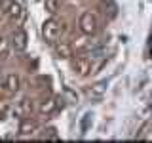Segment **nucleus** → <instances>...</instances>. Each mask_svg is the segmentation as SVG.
<instances>
[{"instance_id": "10", "label": "nucleus", "mask_w": 152, "mask_h": 143, "mask_svg": "<svg viewBox=\"0 0 152 143\" xmlns=\"http://www.w3.org/2000/svg\"><path fill=\"white\" fill-rule=\"evenodd\" d=\"M55 109H57V101H55V99H44V101L40 103V107H38V111L48 116V114H51Z\"/></svg>"}, {"instance_id": "4", "label": "nucleus", "mask_w": 152, "mask_h": 143, "mask_svg": "<svg viewBox=\"0 0 152 143\" xmlns=\"http://www.w3.org/2000/svg\"><path fill=\"white\" fill-rule=\"evenodd\" d=\"M10 44H12L13 52H17V54L25 52V50H27V44H28V36H27V32L23 31V29H17V31L12 35V38H10Z\"/></svg>"}, {"instance_id": "11", "label": "nucleus", "mask_w": 152, "mask_h": 143, "mask_svg": "<svg viewBox=\"0 0 152 143\" xmlns=\"http://www.w3.org/2000/svg\"><path fill=\"white\" fill-rule=\"evenodd\" d=\"M55 54H57V57H70V46H66V44H55Z\"/></svg>"}, {"instance_id": "3", "label": "nucleus", "mask_w": 152, "mask_h": 143, "mask_svg": "<svg viewBox=\"0 0 152 143\" xmlns=\"http://www.w3.org/2000/svg\"><path fill=\"white\" fill-rule=\"evenodd\" d=\"M78 27H80V31H82L84 35L91 36V35L97 32V17H95L91 12H84L82 15H80V19H78Z\"/></svg>"}, {"instance_id": "8", "label": "nucleus", "mask_w": 152, "mask_h": 143, "mask_svg": "<svg viewBox=\"0 0 152 143\" xmlns=\"http://www.w3.org/2000/svg\"><path fill=\"white\" fill-rule=\"evenodd\" d=\"M107 80H101V82H97V84H93L91 88L88 90V95L91 99H101L103 95H104V92H107Z\"/></svg>"}, {"instance_id": "14", "label": "nucleus", "mask_w": 152, "mask_h": 143, "mask_svg": "<svg viewBox=\"0 0 152 143\" xmlns=\"http://www.w3.org/2000/svg\"><path fill=\"white\" fill-rule=\"evenodd\" d=\"M4 44H6V40H4V38L0 36V50H2V48H4Z\"/></svg>"}, {"instance_id": "9", "label": "nucleus", "mask_w": 152, "mask_h": 143, "mask_svg": "<svg viewBox=\"0 0 152 143\" xmlns=\"http://www.w3.org/2000/svg\"><path fill=\"white\" fill-rule=\"evenodd\" d=\"M36 120H32L31 116H27V118H23L21 124H19V133H23V136H28V133H32L36 130Z\"/></svg>"}, {"instance_id": "6", "label": "nucleus", "mask_w": 152, "mask_h": 143, "mask_svg": "<svg viewBox=\"0 0 152 143\" xmlns=\"http://www.w3.org/2000/svg\"><path fill=\"white\" fill-rule=\"evenodd\" d=\"M2 86L8 94H15V92H19V88H21V78H19V74H15V73H10L2 78Z\"/></svg>"}, {"instance_id": "7", "label": "nucleus", "mask_w": 152, "mask_h": 143, "mask_svg": "<svg viewBox=\"0 0 152 143\" xmlns=\"http://www.w3.org/2000/svg\"><path fill=\"white\" fill-rule=\"evenodd\" d=\"M72 71L78 76H88L91 73V61L88 57H76L72 61Z\"/></svg>"}, {"instance_id": "5", "label": "nucleus", "mask_w": 152, "mask_h": 143, "mask_svg": "<svg viewBox=\"0 0 152 143\" xmlns=\"http://www.w3.org/2000/svg\"><path fill=\"white\" fill-rule=\"evenodd\" d=\"M31 113H32V101H31L28 97L19 99V101L15 103V107H13V116L19 118V120L31 116Z\"/></svg>"}, {"instance_id": "13", "label": "nucleus", "mask_w": 152, "mask_h": 143, "mask_svg": "<svg viewBox=\"0 0 152 143\" xmlns=\"http://www.w3.org/2000/svg\"><path fill=\"white\" fill-rule=\"evenodd\" d=\"M42 137H46V139H57V133H55L53 128H50V130H48V133H46V136H42Z\"/></svg>"}, {"instance_id": "12", "label": "nucleus", "mask_w": 152, "mask_h": 143, "mask_svg": "<svg viewBox=\"0 0 152 143\" xmlns=\"http://www.w3.org/2000/svg\"><path fill=\"white\" fill-rule=\"evenodd\" d=\"M46 10L50 13H55L57 12V0H46Z\"/></svg>"}, {"instance_id": "1", "label": "nucleus", "mask_w": 152, "mask_h": 143, "mask_svg": "<svg viewBox=\"0 0 152 143\" xmlns=\"http://www.w3.org/2000/svg\"><path fill=\"white\" fill-rule=\"evenodd\" d=\"M2 12L6 13V17L10 19L12 23H23L27 12H25V6H23L19 0H2Z\"/></svg>"}, {"instance_id": "2", "label": "nucleus", "mask_w": 152, "mask_h": 143, "mask_svg": "<svg viewBox=\"0 0 152 143\" xmlns=\"http://www.w3.org/2000/svg\"><path fill=\"white\" fill-rule=\"evenodd\" d=\"M61 32H63V23L57 21L55 17H50L42 25V36L48 44H57L61 38Z\"/></svg>"}]
</instances>
